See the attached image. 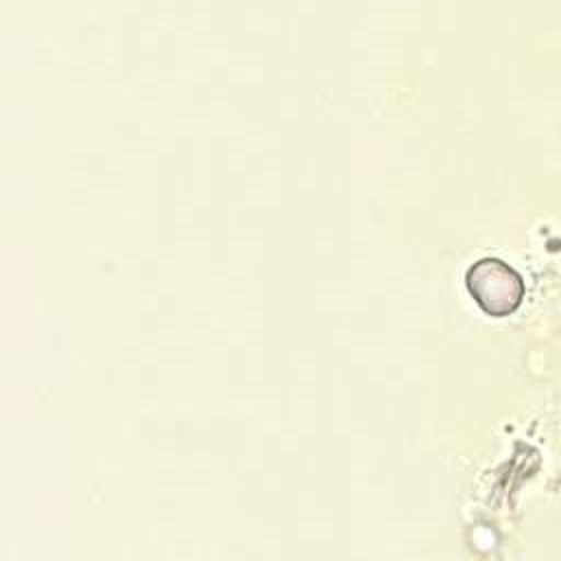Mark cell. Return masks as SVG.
<instances>
[{"label": "cell", "mask_w": 561, "mask_h": 561, "mask_svg": "<svg viewBox=\"0 0 561 561\" xmlns=\"http://www.w3.org/2000/svg\"><path fill=\"white\" fill-rule=\"evenodd\" d=\"M465 285L478 307L493 318H504L517 311L526 291L519 272L495 256L476 261L465 274Z\"/></svg>", "instance_id": "1"}]
</instances>
